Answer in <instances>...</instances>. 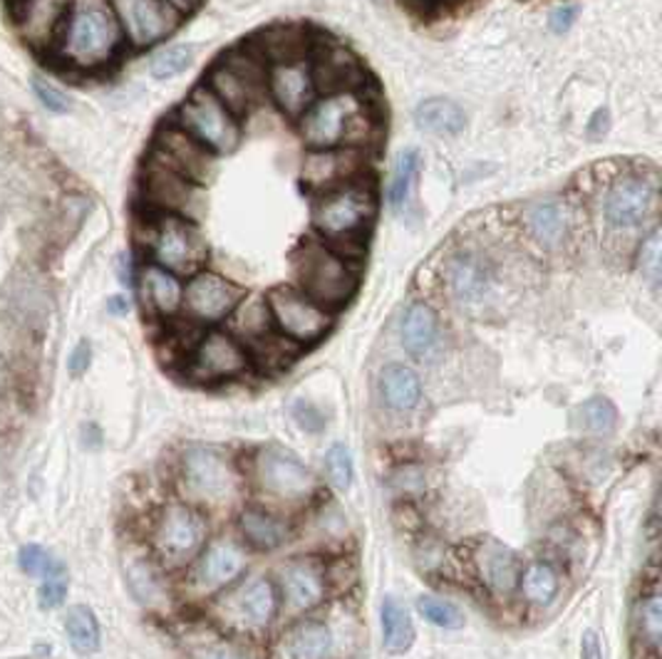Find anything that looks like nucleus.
I'll return each instance as SVG.
<instances>
[{"label":"nucleus","instance_id":"25","mask_svg":"<svg viewBox=\"0 0 662 659\" xmlns=\"http://www.w3.org/2000/svg\"><path fill=\"white\" fill-rule=\"evenodd\" d=\"M246 570V553L233 541H213L194 565L191 586L204 596L231 586Z\"/></svg>","mask_w":662,"mask_h":659},{"label":"nucleus","instance_id":"8","mask_svg":"<svg viewBox=\"0 0 662 659\" xmlns=\"http://www.w3.org/2000/svg\"><path fill=\"white\" fill-rule=\"evenodd\" d=\"M172 122L213 157L233 154L244 137L239 117L231 115L204 84L194 88L189 97L176 107Z\"/></svg>","mask_w":662,"mask_h":659},{"label":"nucleus","instance_id":"32","mask_svg":"<svg viewBox=\"0 0 662 659\" xmlns=\"http://www.w3.org/2000/svg\"><path fill=\"white\" fill-rule=\"evenodd\" d=\"M380 394L390 409L413 412L422 400V382L413 367L393 362L380 370Z\"/></svg>","mask_w":662,"mask_h":659},{"label":"nucleus","instance_id":"50","mask_svg":"<svg viewBox=\"0 0 662 659\" xmlns=\"http://www.w3.org/2000/svg\"><path fill=\"white\" fill-rule=\"evenodd\" d=\"M576 18H578V8L576 5H561V8H556V11L551 13V18H548V25H551L554 33L564 35V33L571 31L573 23H576Z\"/></svg>","mask_w":662,"mask_h":659},{"label":"nucleus","instance_id":"49","mask_svg":"<svg viewBox=\"0 0 662 659\" xmlns=\"http://www.w3.org/2000/svg\"><path fill=\"white\" fill-rule=\"evenodd\" d=\"M293 417L307 431H321L325 427L323 414L318 409H315L313 404H307V402H298L295 404V407H293Z\"/></svg>","mask_w":662,"mask_h":659},{"label":"nucleus","instance_id":"2","mask_svg":"<svg viewBox=\"0 0 662 659\" xmlns=\"http://www.w3.org/2000/svg\"><path fill=\"white\" fill-rule=\"evenodd\" d=\"M298 131L307 149H365L380 139L382 115L368 92H333L313 100L301 117Z\"/></svg>","mask_w":662,"mask_h":659},{"label":"nucleus","instance_id":"14","mask_svg":"<svg viewBox=\"0 0 662 659\" xmlns=\"http://www.w3.org/2000/svg\"><path fill=\"white\" fill-rule=\"evenodd\" d=\"M246 290L231 278L201 268L184 282V305L186 315L201 325H217L231 317L236 308L244 303Z\"/></svg>","mask_w":662,"mask_h":659},{"label":"nucleus","instance_id":"18","mask_svg":"<svg viewBox=\"0 0 662 659\" xmlns=\"http://www.w3.org/2000/svg\"><path fill=\"white\" fill-rule=\"evenodd\" d=\"M278 612V592L274 582L266 578H254L244 586L233 588L219 602V617L239 633H260L270 625Z\"/></svg>","mask_w":662,"mask_h":659},{"label":"nucleus","instance_id":"34","mask_svg":"<svg viewBox=\"0 0 662 659\" xmlns=\"http://www.w3.org/2000/svg\"><path fill=\"white\" fill-rule=\"evenodd\" d=\"M419 169H422V154L417 149H407L397 157L395 169H393V178H390V188H387V204L397 216L409 213L415 204V184L419 176Z\"/></svg>","mask_w":662,"mask_h":659},{"label":"nucleus","instance_id":"6","mask_svg":"<svg viewBox=\"0 0 662 659\" xmlns=\"http://www.w3.org/2000/svg\"><path fill=\"white\" fill-rule=\"evenodd\" d=\"M660 204V186L655 174L618 172L603 188L601 216L605 229L615 235L646 231L655 221Z\"/></svg>","mask_w":662,"mask_h":659},{"label":"nucleus","instance_id":"10","mask_svg":"<svg viewBox=\"0 0 662 659\" xmlns=\"http://www.w3.org/2000/svg\"><path fill=\"white\" fill-rule=\"evenodd\" d=\"M442 280L450 298L462 308H481L493 296L499 282L497 261L489 251L462 246L446 256Z\"/></svg>","mask_w":662,"mask_h":659},{"label":"nucleus","instance_id":"55","mask_svg":"<svg viewBox=\"0 0 662 659\" xmlns=\"http://www.w3.org/2000/svg\"><path fill=\"white\" fill-rule=\"evenodd\" d=\"M119 280H123L125 286H132V263H129L127 256L119 258Z\"/></svg>","mask_w":662,"mask_h":659},{"label":"nucleus","instance_id":"3","mask_svg":"<svg viewBox=\"0 0 662 659\" xmlns=\"http://www.w3.org/2000/svg\"><path fill=\"white\" fill-rule=\"evenodd\" d=\"M125 45L123 25L109 0H85L72 5L50 55L65 70L97 74L119 60Z\"/></svg>","mask_w":662,"mask_h":659},{"label":"nucleus","instance_id":"39","mask_svg":"<svg viewBox=\"0 0 662 659\" xmlns=\"http://www.w3.org/2000/svg\"><path fill=\"white\" fill-rule=\"evenodd\" d=\"M636 635L652 655L660 652L662 645V596L660 590L642 592L636 605Z\"/></svg>","mask_w":662,"mask_h":659},{"label":"nucleus","instance_id":"28","mask_svg":"<svg viewBox=\"0 0 662 659\" xmlns=\"http://www.w3.org/2000/svg\"><path fill=\"white\" fill-rule=\"evenodd\" d=\"M315 45V37L307 35L305 27L298 25H276L268 27L256 37L244 45L251 53L256 55L260 62L276 65V62H288V60H305L311 58Z\"/></svg>","mask_w":662,"mask_h":659},{"label":"nucleus","instance_id":"17","mask_svg":"<svg viewBox=\"0 0 662 659\" xmlns=\"http://www.w3.org/2000/svg\"><path fill=\"white\" fill-rule=\"evenodd\" d=\"M256 478L266 494L281 501L301 504L315 492V478L293 451L283 447H266L256 456Z\"/></svg>","mask_w":662,"mask_h":659},{"label":"nucleus","instance_id":"35","mask_svg":"<svg viewBox=\"0 0 662 659\" xmlns=\"http://www.w3.org/2000/svg\"><path fill=\"white\" fill-rule=\"evenodd\" d=\"M380 620H382V645H385L387 652L403 655L415 645V637H417L415 623L413 617H409L407 608L399 605L397 598L387 596L382 600Z\"/></svg>","mask_w":662,"mask_h":659},{"label":"nucleus","instance_id":"13","mask_svg":"<svg viewBox=\"0 0 662 659\" xmlns=\"http://www.w3.org/2000/svg\"><path fill=\"white\" fill-rule=\"evenodd\" d=\"M248 365L251 357L244 343L223 330H209L186 357V374L197 382L213 384L244 374Z\"/></svg>","mask_w":662,"mask_h":659},{"label":"nucleus","instance_id":"20","mask_svg":"<svg viewBox=\"0 0 662 659\" xmlns=\"http://www.w3.org/2000/svg\"><path fill=\"white\" fill-rule=\"evenodd\" d=\"M521 229L541 251L558 253L568 246L573 235V211L566 199L538 196L521 206Z\"/></svg>","mask_w":662,"mask_h":659},{"label":"nucleus","instance_id":"31","mask_svg":"<svg viewBox=\"0 0 662 659\" xmlns=\"http://www.w3.org/2000/svg\"><path fill=\"white\" fill-rule=\"evenodd\" d=\"M477 568L479 576L491 592L497 596H509L519 586V560L516 553L499 541H484L477 548Z\"/></svg>","mask_w":662,"mask_h":659},{"label":"nucleus","instance_id":"11","mask_svg":"<svg viewBox=\"0 0 662 659\" xmlns=\"http://www.w3.org/2000/svg\"><path fill=\"white\" fill-rule=\"evenodd\" d=\"M199 196L201 186L147 154L139 174V204L144 206V213H174L194 221L201 204Z\"/></svg>","mask_w":662,"mask_h":659},{"label":"nucleus","instance_id":"22","mask_svg":"<svg viewBox=\"0 0 662 659\" xmlns=\"http://www.w3.org/2000/svg\"><path fill=\"white\" fill-rule=\"evenodd\" d=\"M72 5V0H15V31L31 50L50 55Z\"/></svg>","mask_w":662,"mask_h":659},{"label":"nucleus","instance_id":"40","mask_svg":"<svg viewBox=\"0 0 662 659\" xmlns=\"http://www.w3.org/2000/svg\"><path fill=\"white\" fill-rule=\"evenodd\" d=\"M573 421L578 429L591 431V435H611L615 424H618V409L608 397H591L578 404Z\"/></svg>","mask_w":662,"mask_h":659},{"label":"nucleus","instance_id":"12","mask_svg":"<svg viewBox=\"0 0 662 659\" xmlns=\"http://www.w3.org/2000/svg\"><path fill=\"white\" fill-rule=\"evenodd\" d=\"M186 494L204 504H223L239 492V476L231 461L217 449L191 447L182 459Z\"/></svg>","mask_w":662,"mask_h":659},{"label":"nucleus","instance_id":"24","mask_svg":"<svg viewBox=\"0 0 662 659\" xmlns=\"http://www.w3.org/2000/svg\"><path fill=\"white\" fill-rule=\"evenodd\" d=\"M266 94L286 117L298 119L318 97L311 58L276 62L266 68Z\"/></svg>","mask_w":662,"mask_h":659},{"label":"nucleus","instance_id":"46","mask_svg":"<svg viewBox=\"0 0 662 659\" xmlns=\"http://www.w3.org/2000/svg\"><path fill=\"white\" fill-rule=\"evenodd\" d=\"M325 471H328V478L338 486V488H348L356 478V466H352V454L348 447L342 444H333L325 454Z\"/></svg>","mask_w":662,"mask_h":659},{"label":"nucleus","instance_id":"23","mask_svg":"<svg viewBox=\"0 0 662 659\" xmlns=\"http://www.w3.org/2000/svg\"><path fill=\"white\" fill-rule=\"evenodd\" d=\"M204 539H207V523H204L201 513L194 511L191 506H166L160 521H156V551L170 563L189 560L191 555L201 548Z\"/></svg>","mask_w":662,"mask_h":659},{"label":"nucleus","instance_id":"26","mask_svg":"<svg viewBox=\"0 0 662 659\" xmlns=\"http://www.w3.org/2000/svg\"><path fill=\"white\" fill-rule=\"evenodd\" d=\"M399 340H403L407 355L415 357V360H434V355L442 347V325L440 315L434 313L430 303L415 300V303L405 308L403 320H399Z\"/></svg>","mask_w":662,"mask_h":659},{"label":"nucleus","instance_id":"33","mask_svg":"<svg viewBox=\"0 0 662 659\" xmlns=\"http://www.w3.org/2000/svg\"><path fill=\"white\" fill-rule=\"evenodd\" d=\"M415 125L427 135L456 137L466 129V115L450 97H430L415 107Z\"/></svg>","mask_w":662,"mask_h":659},{"label":"nucleus","instance_id":"27","mask_svg":"<svg viewBox=\"0 0 662 659\" xmlns=\"http://www.w3.org/2000/svg\"><path fill=\"white\" fill-rule=\"evenodd\" d=\"M338 652V637L321 620H303L288 627L276 645L274 659H333Z\"/></svg>","mask_w":662,"mask_h":659},{"label":"nucleus","instance_id":"47","mask_svg":"<svg viewBox=\"0 0 662 659\" xmlns=\"http://www.w3.org/2000/svg\"><path fill=\"white\" fill-rule=\"evenodd\" d=\"M31 84H33L37 102H40V105L48 112H53V115H68V112L72 109V102L68 94L55 88L53 82L43 80V78H33Z\"/></svg>","mask_w":662,"mask_h":659},{"label":"nucleus","instance_id":"45","mask_svg":"<svg viewBox=\"0 0 662 659\" xmlns=\"http://www.w3.org/2000/svg\"><path fill=\"white\" fill-rule=\"evenodd\" d=\"M189 659H260L256 649H251L231 639H211V643L197 645L191 649Z\"/></svg>","mask_w":662,"mask_h":659},{"label":"nucleus","instance_id":"42","mask_svg":"<svg viewBox=\"0 0 662 659\" xmlns=\"http://www.w3.org/2000/svg\"><path fill=\"white\" fill-rule=\"evenodd\" d=\"M636 261H638V268L642 273V278H646L652 288H658L660 278H662V233H660V226H652L648 235H642Z\"/></svg>","mask_w":662,"mask_h":659},{"label":"nucleus","instance_id":"29","mask_svg":"<svg viewBox=\"0 0 662 659\" xmlns=\"http://www.w3.org/2000/svg\"><path fill=\"white\" fill-rule=\"evenodd\" d=\"M137 286L149 313H154L156 317H174L182 313L184 282L172 270L156 266V263H144L139 268Z\"/></svg>","mask_w":662,"mask_h":659},{"label":"nucleus","instance_id":"16","mask_svg":"<svg viewBox=\"0 0 662 659\" xmlns=\"http://www.w3.org/2000/svg\"><path fill=\"white\" fill-rule=\"evenodd\" d=\"M112 8L123 25L125 41L139 50L160 45L174 35L184 18L162 0H112Z\"/></svg>","mask_w":662,"mask_h":659},{"label":"nucleus","instance_id":"7","mask_svg":"<svg viewBox=\"0 0 662 659\" xmlns=\"http://www.w3.org/2000/svg\"><path fill=\"white\" fill-rule=\"evenodd\" d=\"M213 97H217L231 115L239 119L254 112L266 97V62H260L248 47L223 53L211 65L204 80Z\"/></svg>","mask_w":662,"mask_h":659},{"label":"nucleus","instance_id":"15","mask_svg":"<svg viewBox=\"0 0 662 659\" xmlns=\"http://www.w3.org/2000/svg\"><path fill=\"white\" fill-rule=\"evenodd\" d=\"M365 149L338 147V149H311L301 166V182L311 196H321L333 188L358 182L368 174Z\"/></svg>","mask_w":662,"mask_h":659},{"label":"nucleus","instance_id":"30","mask_svg":"<svg viewBox=\"0 0 662 659\" xmlns=\"http://www.w3.org/2000/svg\"><path fill=\"white\" fill-rule=\"evenodd\" d=\"M283 592L295 612L318 608L325 598V568L313 558H298L283 568Z\"/></svg>","mask_w":662,"mask_h":659},{"label":"nucleus","instance_id":"53","mask_svg":"<svg viewBox=\"0 0 662 659\" xmlns=\"http://www.w3.org/2000/svg\"><path fill=\"white\" fill-rule=\"evenodd\" d=\"M162 3H166L170 8H174L176 13L189 15V13H194V11H197V8L201 5V0H162Z\"/></svg>","mask_w":662,"mask_h":659},{"label":"nucleus","instance_id":"52","mask_svg":"<svg viewBox=\"0 0 662 659\" xmlns=\"http://www.w3.org/2000/svg\"><path fill=\"white\" fill-rule=\"evenodd\" d=\"M581 659H603L601 637L599 633H593V629H589L581 639Z\"/></svg>","mask_w":662,"mask_h":659},{"label":"nucleus","instance_id":"43","mask_svg":"<svg viewBox=\"0 0 662 659\" xmlns=\"http://www.w3.org/2000/svg\"><path fill=\"white\" fill-rule=\"evenodd\" d=\"M18 563L25 576L33 578H65V565L60 560H55L53 555L40 548V545H23L21 553H18Z\"/></svg>","mask_w":662,"mask_h":659},{"label":"nucleus","instance_id":"38","mask_svg":"<svg viewBox=\"0 0 662 659\" xmlns=\"http://www.w3.org/2000/svg\"><path fill=\"white\" fill-rule=\"evenodd\" d=\"M65 629H68L70 647L74 652L88 657L100 649V625L95 612L88 605H74L65 615Z\"/></svg>","mask_w":662,"mask_h":659},{"label":"nucleus","instance_id":"41","mask_svg":"<svg viewBox=\"0 0 662 659\" xmlns=\"http://www.w3.org/2000/svg\"><path fill=\"white\" fill-rule=\"evenodd\" d=\"M194 62V47L191 45H170L164 47L149 60V72L156 80H172L191 68Z\"/></svg>","mask_w":662,"mask_h":659},{"label":"nucleus","instance_id":"21","mask_svg":"<svg viewBox=\"0 0 662 659\" xmlns=\"http://www.w3.org/2000/svg\"><path fill=\"white\" fill-rule=\"evenodd\" d=\"M311 70L315 90L321 94L333 92H362L368 88V74L358 55H352L340 43H330L325 37H315L311 53Z\"/></svg>","mask_w":662,"mask_h":659},{"label":"nucleus","instance_id":"5","mask_svg":"<svg viewBox=\"0 0 662 659\" xmlns=\"http://www.w3.org/2000/svg\"><path fill=\"white\" fill-rule=\"evenodd\" d=\"M142 243L149 263H156L179 278L199 273L209 256L199 226L174 213H144Z\"/></svg>","mask_w":662,"mask_h":659},{"label":"nucleus","instance_id":"9","mask_svg":"<svg viewBox=\"0 0 662 659\" xmlns=\"http://www.w3.org/2000/svg\"><path fill=\"white\" fill-rule=\"evenodd\" d=\"M270 323L293 345H313L323 340L333 327V313L303 290L293 286H276L266 293Z\"/></svg>","mask_w":662,"mask_h":659},{"label":"nucleus","instance_id":"36","mask_svg":"<svg viewBox=\"0 0 662 659\" xmlns=\"http://www.w3.org/2000/svg\"><path fill=\"white\" fill-rule=\"evenodd\" d=\"M239 529L244 533V539L258 551H274L278 545H283L288 539L286 523H281L278 518L268 516L264 511H258V508H248V511L241 513Z\"/></svg>","mask_w":662,"mask_h":659},{"label":"nucleus","instance_id":"1","mask_svg":"<svg viewBox=\"0 0 662 659\" xmlns=\"http://www.w3.org/2000/svg\"><path fill=\"white\" fill-rule=\"evenodd\" d=\"M380 211V194L375 178L362 176L358 182L313 196L311 226L315 239L328 243L342 256L360 261L368 248V239L375 229Z\"/></svg>","mask_w":662,"mask_h":659},{"label":"nucleus","instance_id":"19","mask_svg":"<svg viewBox=\"0 0 662 659\" xmlns=\"http://www.w3.org/2000/svg\"><path fill=\"white\" fill-rule=\"evenodd\" d=\"M149 157L162 162L164 166L174 169L176 174L189 178V182L197 186L211 182L213 162H217V157L207 152L197 139H191L184 129L176 127L174 122H166V125L156 131Z\"/></svg>","mask_w":662,"mask_h":659},{"label":"nucleus","instance_id":"48","mask_svg":"<svg viewBox=\"0 0 662 659\" xmlns=\"http://www.w3.org/2000/svg\"><path fill=\"white\" fill-rule=\"evenodd\" d=\"M65 596H68V580L65 578H45L40 590H37V598H40V605L45 610L60 608Z\"/></svg>","mask_w":662,"mask_h":659},{"label":"nucleus","instance_id":"44","mask_svg":"<svg viewBox=\"0 0 662 659\" xmlns=\"http://www.w3.org/2000/svg\"><path fill=\"white\" fill-rule=\"evenodd\" d=\"M417 610L422 612L425 620H430L432 625L444 627V629H460L464 625V615L462 610L446 602L442 598H432V596H422L417 600Z\"/></svg>","mask_w":662,"mask_h":659},{"label":"nucleus","instance_id":"51","mask_svg":"<svg viewBox=\"0 0 662 659\" xmlns=\"http://www.w3.org/2000/svg\"><path fill=\"white\" fill-rule=\"evenodd\" d=\"M90 362H92V347H90L88 340H82L78 347H74L72 355H70V362H68L70 374L72 377H80L82 372H88Z\"/></svg>","mask_w":662,"mask_h":659},{"label":"nucleus","instance_id":"54","mask_svg":"<svg viewBox=\"0 0 662 659\" xmlns=\"http://www.w3.org/2000/svg\"><path fill=\"white\" fill-rule=\"evenodd\" d=\"M107 310L112 315H125L127 310H129V303H127V298L125 296H115V298H109V303H107Z\"/></svg>","mask_w":662,"mask_h":659},{"label":"nucleus","instance_id":"37","mask_svg":"<svg viewBox=\"0 0 662 659\" xmlns=\"http://www.w3.org/2000/svg\"><path fill=\"white\" fill-rule=\"evenodd\" d=\"M519 588L531 605H548L561 590V578L551 563L536 560L519 576Z\"/></svg>","mask_w":662,"mask_h":659},{"label":"nucleus","instance_id":"4","mask_svg":"<svg viewBox=\"0 0 662 659\" xmlns=\"http://www.w3.org/2000/svg\"><path fill=\"white\" fill-rule=\"evenodd\" d=\"M295 288L323 308L340 310L358 293L360 261L342 256L321 239H307L291 258Z\"/></svg>","mask_w":662,"mask_h":659}]
</instances>
